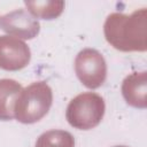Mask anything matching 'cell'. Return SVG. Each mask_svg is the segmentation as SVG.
<instances>
[{
    "label": "cell",
    "mask_w": 147,
    "mask_h": 147,
    "mask_svg": "<svg viewBox=\"0 0 147 147\" xmlns=\"http://www.w3.org/2000/svg\"><path fill=\"white\" fill-rule=\"evenodd\" d=\"M106 40L122 52H145L147 49V10L141 8L130 15L110 14L103 25Z\"/></svg>",
    "instance_id": "1"
},
{
    "label": "cell",
    "mask_w": 147,
    "mask_h": 147,
    "mask_svg": "<svg viewBox=\"0 0 147 147\" xmlns=\"http://www.w3.org/2000/svg\"><path fill=\"white\" fill-rule=\"evenodd\" d=\"M53 102V93L46 82H36L23 88L14 107V117L24 124L40 121Z\"/></svg>",
    "instance_id": "2"
},
{
    "label": "cell",
    "mask_w": 147,
    "mask_h": 147,
    "mask_svg": "<svg viewBox=\"0 0 147 147\" xmlns=\"http://www.w3.org/2000/svg\"><path fill=\"white\" fill-rule=\"evenodd\" d=\"M106 110L101 95L85 92L75 96L68 105L65 117L68 123L78 130H91L100 124Z\"/></svg>",
    "instance_id": "3"
},
{
    "label": "cell",
    "mask_w": 147,
    "mask_h": 147,
    "mask_svg": "<svg viewBox=\"0 0 147 147\" xmlns=\"http://www.w3.org/2000/svg\"><path fill=\"white\" fill-rule=\"evenodd\" d=\"M75 72L84 86L94 90L107 78V63L96 49L84 48L75 59Z\"/></svg>",
    "instance_id": "4"
},
{
    "label": "cell",
    "mask_w": 147,
    "mask_h": 147,
    "mask_svg": "<svg viewBox=\"0 0 147 147\" xmlns=\"http://www.w3.org/2000/svg\"><path fill=\"white\" fill-rule=\"evenodd\" d=\"M0 29L18 39H32L40 31V24L28 10L16 9L0 15Z\"/></svg>",
    "instance_id": "5"
},
{
    "label": "cell",
    "mask_w": 147,
    "mask_h": 147,
    "mask_svg": "<svg viewBox=\"0 0 147 147\" xmlns=\"http://www.w3.org/2000/svg\"><path fill=\"white\" fill-rule=\"evenodd\" d=\"M31 59L29 46L11 36H0V68L16 71L25 68Z\"/></svg>",
    "instance_id": "6"
},
{
    "label": "cell",
    "mask_w": 147,
    "mask_h": 147,
    "mask_svg": "<svg viewBox=\"0 0 147 147\" xmlns=\"http://www.w3.org/2000/svg\"><path fill=\"white\" fill-rule=\"evenodd\" d=\"M122 94L127 105L136 108L147 106V75L146 71L133 72L122 83Z\"/></svg>",
    "instance_id": "7"
},
{
    "label": "cell",
    "mask_w": 147,
    "mask_h": 147,
    "mask_svg": "<svg viewBox=\"0 0 147 147\" xmlns=\"http://www.w3.org/2000/svg\"><path fill=\"white\" fill-rule=\"evenodd\" d=\"M23 87L14 79H0V119L10 121L14 118V107Z\"/></svg>",
    "instance_id": "8"
},
{
    "label": "cell",
    "mask_w": 147,
    "mask_h": 147,
    "mask_svg": "<svg viewBox=\"0 0 147 147\" xmlns=\"http://www.w3.org/2000/svg\"><path fill=\"white\" fill-rule=\"evenodd\" d=\"M28 11L37 20H53L59 17L64 9V1L54 0V1H24Z\"/></svg>",
    "instance_id": "9"
},
{
    "label": "cell",
    "mask_w": 147,
    "mask_h": 147,
    "mask_svg": "<svg viewBox=\"0 0 147 147\" xmlns=\"http://www.w3.org/2000/svg\"><path fill=\"white\" fill-rule=\"evenodd\" d=\"M39 147H75V139L71 133L63 130H49L44 132L37 140Z\"/></svg>",
    "instance_id": "10"
},
{
    "label": "cell",
    "mask_w": 147,
    "mask_h": 147,
    "mask_svg": "<svg viewBox=\"0 0 147 147\" xmlns=\"http://www.w3.org/2000/svg\"><path fill=\"white\" fill-rule=\"evenodd\" d=\"M114 147H127V146H114Z\"/></svg>",
    "instance_id": "11"
},
{
    "label": "cell",
    "mask_w": 147,
    "mask_h": 147,
    "mask_svg": "<svg viewBox=\"0 0 147 147\" xmlns=\"http://www.w3.org/2000/svg\"><path fill=\"white\" fill-rule=\"evenodd\" d=\"M36 147H39V146H36Z\"/></svg>",
    "instance_id": "12"
}]
</instances>
